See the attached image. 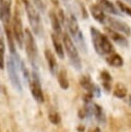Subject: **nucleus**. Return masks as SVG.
Wrapping results in <instances>:
<instances>
[{
  "instance_id": "f257e3e1",
  "label": "nucleus",
  "mask_w": 131,
  "mask_h": 132,
  "mask_svg": "<svg viewBox=\"0 0 131 132\" xmlns=\"http://www.w3.org/2000/svg\"><path fill=\"white\" fill-rule=\"evenodd\" d=\"M90 33H91L93 46L98 55L106 56V55L114 52L113 45L110 42V39L108 38V36L106 34L102 33L100 30H98L95 27L90 28Z\"/></svg>"
},
{
  "instance_id": "f03ea898",
  "label": "nucleus",
  "mask_w": 131,
  "mask_h": 132,
  "mask_svg": "<svg viewBox=\"0 0 131 132\" xmlns=\"http://www.w3.org/2000/svg\"><path fill=\"white\" fill-rule=\"evenodd\" d=\"M65 27L68 30V33L70 35V37L72 38V40L74 41V43L84 52L87 53V44H86V40L84 37V34L79 28L78 22L75 18V15L70 12L67 16H66V23H65Z\"/></svg>"
},
{
  "instance_id": "7ed1b4c3",
  "label": "nucleus",
  "mask_w": 131,
  "mask_h": 132,
  "mask_svg": "<svg viewBox=\"0 0 131 132\" xmlns=\"http://www.w3.org/2000/svg\"><path fill=\"white\" fill-rule=\"evenodd\" d=\"M62 42L64 45V51L66 52L69 62L71 63V65L73 66V68H75L76 70H80L81 68V61L79 58V54L76 47V44L74 43V41L72 40V38L70 37V35L68 33H62Z\"/></svg>"
},
{
  "instance_id": "20e7f679",
  "label": "nucleus",
  "mask_w": 131,
  "mask_h": 132,
  "mask_svg": "<svg viewBox=\"0 0 131 132\" xmlns=\"http://www.w3.org/2000/svg\"><path fill=\"white\" fill-rule=\"evenodd\" d=\"M24 44H25V51L27 54V57L33 67V69H37V58H38V48L37 44L35 42V38L32 34V32L29 29H25L24 31Z\"/></svg>"
},
{
  "instance_id": "39448f33",
  "label": "nucleus",
  "mask_w": 131,
  "mask_h": 132,
  "mask_svg": "<svg viewBox=\"0 0 131 132\" xmlns=\"http://www.w3.org/2000/svg\"><path fill=\"white\" fill-rule=\"evenodd\" d=\"M25 8H26V13L28 16V21L29 24L31 26L32 31L34 32L35 35L37 36H42L43 34V26H42V21H41V16L40 13L38 11V9L31 4L30 2L25 4Z\"/></svg>"
},
{
  "instance_id": "423d86ee",
  "label": "nucleus",
  "mask_w": 131,
  "mask_h": 132,
  "mask_svg": "<svg viewBox=\"0 0 131 132\" xmlns=\"http://www.w3.org/2000/svg\"><path fill=\"white\" fill-rule=\"evenodd\" d=\"M19 66H20V64L15 61V59L11 55L6 61L7 74H8L9 80H10L11 85L13 86V88L17 91L22 92V82H21V78H20V74H19V68H20Z\"/></svg>"
},
{
  "instance_id": "0eeeda50",
  "label": "nucleus",
  "mask_w": 131,
  "mask_h": 132,
  "mask_svg": "<svg viewBox=\"0 0 131 132\" xmlns=\"http://www.w3.org/2000/svg\"><path fill=\"white\" fill-rule=\"evenodd\" d=\"M11 30H12V35L14 38L15 43L20 48H23L24 46V28H23V23L21 15L19 13V10L15 9L13 12V15L11 18Z\"/></svg>"
},
{
  "instance_id": "6e6552de",
  "label": "nucleus",
  "mask_w": 131,
  "mask_h": 132,
  "mask_svg": "<svg viewBox=\"0 0 131 132\" xmlns=\"http://www.w3.org/2000/svg\"><path fill=\"white\" fill-rule=\"evenodd\" d=\"M29 87H30V92H31L32 97L39 103L43 102L44 96H43V92H42L40 78H39V74L37 72V69H33L32 74L30 75Z\"/></svg>"
},
{
  "instance_id": "1a4fd4ad",
  "label": "nucleus",
  "mask_w": 131,
  "mask_h": 132,
  "mask_svg": "<svg viewBox=\"0 0 131 132\" xmlns=\"http://www.w3.org/2000/svg\"><path fill=\"white\" fill-rule=\"evenodd\" d=\"M104 25H106L107 27H109V28H111V29H113V30L124 34V35H127V36L131 35V28H130V26L126 22L120 20L119 18L106 15V20H105V24Z\"/></svg>"
},
{
  "instance_id": "9d476101",
  "label": "nucleus",
  "mask_w": 131,
  "mask_h": 132,
  "mask_svg": "<svg viewBox=\"0 0 131 132\" xmlns=\"http://www.w3.org/2000/svg\"><path fill=\"white\" fill-rule=\"evenodd\" d=\"M2 22H3L4 32H5L7 42H8V47H9L10 54L15 55V42H14V38L12 35V30H11V20H4Z\"/></svg>"
},
{
  "instance_id": "9b49d317",
  "label": "nucleus",
  "mask_w": 131,
  "mask_h": 132,
  "mask_svg": "<svg viewBox=\"0 0 131 132\" xmlns=\"http://www.w3.org/2000/svg\"><path fill=\"white\" fill-rule=\"evenodd\" d=\"M105 32H106V35L108 36L109 39H111L114 43H117L118 45H121V46H127L128 45V40L127 38L125 37L124 34L109 28V27H105Z\"/></svg>"
},
{
  "instance_id": "f8f14e48",
  "label": "nucleus",
  "mask_w": 131,
  "mask_h": 132,
  "mask_svg": "<svg viewBox=\"0 0 131 132\" xmlns=\"http://www.w3.org/2000/svg\"><path fill=\"white\" fill-rule=\"evenodd\" d=\"M79 82H80V86L87 90L91 96H99L100 95V90L98 89V87L94 84V81L92 80V78L88 75H83L79 79Z\"/></svg>"
},
{
  "instance_id": "ddd939ff",
  "label": "nucleus",
  "mask_w": 131,
  "mask_h": 132,
  "mask_svg": "<svg viewBox=\"0 0 131 132\" xmlns=\"http://www.w3.org/2000/svg\"><path fill=\"white\" fill-rule=\"evenodd\" d=\"M90 12L93 16V19L98 22L99 24L104 25L105 24V20H106V12L96 3V4H92L90 6Z\"/></svg>"
},
{
  "instance_id": "4468645a",
  "label": "nucleus",
  "mask_w": 131,
  "mask_h": 132,
  "mask_svg": "<svg viewBox=\"0 0 131 132\" xmlns=\"http://www.w3.org/2000/svg\"><path fill=\"white\" fill-rule=\"evenodd\" d=\"M44 57H45V61L47 63L48 66V70L53 75H56L58 73V63L56 60V56L54 55V53L46 48L44 50Z\"/></svg>"
},
{
  "instance_id": "2eb2a0df",
  "label": "nucleus",
  "mask_w": 131,
  "mask_h": 132,
  "mask_svg": "<svg viewBox=\"0 0 131 132\" xmlns=\"http://www.w3.org/2000/svg\"><path fill=\"white\" fill-rule=\"evenodd\" d=\"M97 4L106 12L113 15H121L122 12L119 10V8L116 7V5L110 0H97Z\"/></svg>"
},
{
  "instance_id": "dca6fc26",
  "label": "nucleus",
  "mask_w": 131,
  "mask_h": 132,
  "mask_svg": "<svg viewBox=\"0 0 131 132\" xmlns=\"http://www.w3.org/2000/svg\"><path fill=\"white\" fill-rule=\"evenodd\" d=\"M51 38H52V42H53V46H54V50H55V52H56V55H57L60 59H64L65 51H64L63 42H62L61 39H60V36L53 32L52 35H51Z\"/></svg>"
},
{
  "instance_id": "f3484780",
  "label": "nucleus",
  "mask_w": 131,
  "mask_h": 132,
  "mask_svg": "<svg viewBox=\"0 0 131 132\" xmlns=\"http://www.w3.org/2000/svg\"><path fill=\"white\" fill-rule=\"evenodd\" d=\"M11 0H0V20H11Z\"/></svg>"
},
{
  "instance_id": "a211bd4d",
  "label": "nucleus",
  "mask_w": 131,
  "mask_h": 132,
  "mask_svg": "<svg viewBox=\"0 0 131 132\" xmlns=\"http://www.w3.org/2000/svg\"><path fill=\"white\" fill-rule=\"evenodd\" d=\"M105 61L108 65L112 66V67H116V68H120L123 66L124 64V61H123V58L117 54L116 52H112L108 55L105 56Z\"/></svg>"
},
{
  "instance_id": "6ab92c4d",
  "label": "nucleus",
  "mask_w": 131,
  "mask_h": 132,
  "mask_svg": "<svg viewBox=\"0 0 131 132\" xmlns=\"http://www.w3.org/2000/svg\"><path fill=\"white\" fill-rule=\"evenodd\" d=\"M50 20H51V24H52V28L54 30V33H56L59 36L62 35V24L59 20L58 14L54 10L50 11Z\"/></svg>"
},
{
  "instance_id": "aec40b11",
  "label": "nucleus",
  "mask_w": 131,
  "mask_h": 132,
  "mask_svg": "<svg viewBox=\"0 0 131 132\" xmlns=\"http://www.w3.org/2000/svg\"><path fill=\"white\" fill-rule=\"evenodd\" d=\"M58 82L61 87V89L63 90H67L69 88V80H68V76H67V71L64 68H61L58 73Z\"/></svg>"
},
{
  "instance_id": "412c9836",
  "label": "nucleus",
  "mask_w": 131,
  "mask_h": 132,
  "mask_svg": "<svg viewBox=\"0 0 131 132\" xmlns=\"http://www.w3.org/2000/svg\"><path fill=\"white\" fill-rule=\"evenodd\" d=\"M100 78H101L102 86H103L104 90H105L106 92H109V91H110V88H111V76H110L109 72L106 71V70L101 71V73H100Z\"/></svg>"
},
{
  "instance_id": "4be33fe9",
  "label": "nucleus",
  "mask_w": 131,
  "mask_h": 132,
  "mask_svg": "<svg viewBox=\"0 0 131 132\" xmlns=\"http://www.w3.org/2000/svg\"><path fill=\"white\" fill-rule=\"evenodd\" d=\"M113 95L118 98H125L127 96V88L122 84V82H118L116 84L114 88H113Z\"/></svg>"
},
{
  "instance_id": "5701e85b",
  "label": "nucleus",
  "mask_w": 131,
  "mask_h": 132,
  "mask_svg": "<svg viewBox=\"0 0 131 132\" xmlns=\"http://www.w3.org/2000/svg\"><path fill=\"white\" fill-rule=\"evenodd\" d=\"M5 66V43L4 39L0 37V69H3Z\"/></svg>"
},
{
  "instance_id": "b1692460",
  "label": "nucleus",
  "mask_w": 131,
  "mask_h": 132,
  "mask_svg": "<svg viewBox=\"0 0 131 132\" xmlns=\"http://www.w3.org/2000/svg\"><path fill=\"white\" fill-rule=\"evenodd\" d=\"M48 120H50V122H51L52 124L58 125V124H60V122H61V117H60V114H59L58 111H56V110H51V111H48Z\"/></svg>"
},
{
  "instance_id": "393cba45",
  "label": "nucleus",
  "mask_w": 131,
  "mask_h": 132,
  "mask_svg": "<svg viewBox=\"0 0 131 132\" xmlns=\"http://www.w3.org/2000/svg\"><path fill=\"white\" fill-rule=\"evenodd\" d=\"M117 6H118L119 10H120L122 13H125V14L131 16V6L127 5L126 3L122 2V1H117Z\"/></svg>"
},
{
  "instance_id": "a878e982",
  "label": "nucleus",
  "mask_w": 131,
  "mask_h": 132,
  "mask_svg": "<svg viewBox=\"0 0 131 132\" xmlns=\"http://www.w3.org/2000/svg\"><path fill=\"white\" fill-rule=\"evenodd\" d=\"M33 1V5L38 9V11H44L45 10V8H46V6H45V4L42 2V0H32Z\"/></svg>"
},
{
  "instance_id": "bb28decb",
  "label": "nucleus",
  "mask_w": 131,
  "mask_h": 132,
  "mask_svg": "<svg viewBox=\"0 0 131 132\" xmlns=\"http://www.w3.org/2000/svg\"><path fill=\"white\" fill-rule=\"evenodd\" d=\"M92 132H101V131H100V129H99V128H95Z\"/></svg>"
},
{
  "instance_id": "cd10ccee",
  "label": "nucleus",
  "mask_w": 131,
  "mask_h": 132,
  "mask_svg": "<svg viewBox=\"0 0 131 132\" xmlns=\"http://www.w3.org/2000/svg\"><path fill=\"white\" fill-rule=\"evenodd\" d=\"M22 1H23V3H24V4H27V3H29V2H30L29 0H22Z\"/></svg>"
},
{
  "instance_id": "c85d7f7f",
  "label": "nucleus",
  "mask_w": 131,
  "mask_h": 132,
  "mask_svg": "<svg viewBox=\"0 0 131 132\" xmlns=\"http://www.w3.org/2000/svg\"><path fill=\"white\" fill-rule=\"evenodd\" d=\"M122 1H124V2H127V3L131 4V0H122Z\"/></svg>"
},
{
  "instance_id": "c756f323",
  "label": "nucleus",
  "mask_w": 131,
  "mask_h": 132,
  "mask_svg": "<svg viewBox=\"0 0 131 132\" xmlns=\"http://www.w3.org/2000/svg\"><path fill=\"white\" fill-rule=\"evenodd\" d=\"M129 100H130V101H129V104H130V105H131V96H130V97H129Z\"/></svg>"
}]
</instances>
